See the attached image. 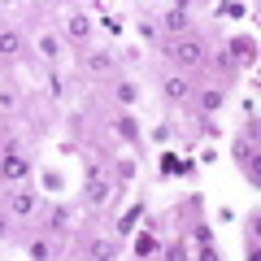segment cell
Here are the masks:
<instances>
[{
    "label": "cell",
    "instance_id": "cell-6",
    "mask_svg": "<svg viewBox=\"0 0 261 261\" xmlns=\"http://www.w3.org/2000/svg\"><path fill=\"white\" fill-rule=\"evenodd\" d=\"M166 92H170V96H183V92H187V83H183V79H170Z\"/></svg>",
    "mask_w": 261,
    "mask_h": 261
},
{
    "label": "cell",
    "instance_id": "cell-1",
    "mask_svg": "<svg viewBox=\"0 0 261 261\" xmlns=\"http://www.w3.org/2000/svg\"><path fill=\"white\" fill-rule=\"evenodd\" d=\"M174 57L183 65H196L200 61V44H196V39H183V44H174Z\"/></svg>",
    "mask_w": 261,
    "mask_h": 261
},
{
    "label": "cell",
    "instance_id": "cell-2",
    "mask_svg": "<svg viewBox=\"0 0 261 261\" xmlns=\"http://www.w3.org/2000/svg\"><path fill=\"white\" fill-rule=\"evenodd\" d=\"M166 27H170V31H183V27H187V9H183V5L166 13Z\"/></svg>",
    "mask_w": 261,
    "mask_h": 261
},
{
    "label": "cell",
    "instance_id": "cell-7",
    "mask_svg": "<svg viewBox=\"0 0 261 261\" xmlns=\"http://www.w3.org/2000/svg\"><path fill=\"white\" fill-rule=\"evenodd\" d=\"M70 35H87V22L83 18H70Z\"/></svg>",
    "mask_w": 261,
    "mask_h": 261
},
{
    "label": "cell",
    "instance_id": "cell-3",
    "mask_svg": "<svg viewBox=\"0 0 261 261\" xmlns=\"http://www.w3.org/2000/svg\"><path fill=\"white\" fill-rule=\"evenodd\" d=\"M22 174H27V161H22V157H9V161H5V178H22Z\"/></svg>",
    "mask_w": 261,
    "mask_h": 261
},
{
    "label": "cell",
    "instance_id": "cell-5",
    "mask_svg": "<svg viewBox=\"0 0 261 261\" xmlns=\"http://www.w3.org/2000/svg\"><path fill=\"white\" fill-rule=\"evenodd\" d=\"M31 209H35L31 196H13V214H31Z\"/></svg>",
    "mask_w": 261,
    "mask_h": 261
},
{
    "label": "cell",
    "instance_id": "cell-4",
    "mask_svg": "<svg viewBox=\"0 0 261 261\" xmlns=\"http://www.w3.org/2000/svg\"><path fill=\"white\" fill-rule=\"evenodd\" d=\"M18 44H22V39L13 35V31H5V35H0V53H18Z\"/></svg>",
    "mask_w": 261,
    "mask_h": 261
}]
</instances>
